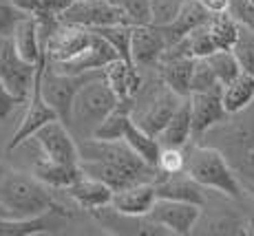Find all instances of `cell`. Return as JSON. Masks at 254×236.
I'll return each instance as SVG.
<instances>
[{
	"label": "cell",
	"instance_id": "cell-17",
	"mask_svg": "<svg viewBox=\"0 0 254 236\" xmlns=\"http://www.w3.org/2000/svg\"><path fill=\"white\" fill-rule=\"evenodd\" d=\"M64 192L75 201L77 208L86 210V212H93V210H100V208L111 205L115 190L111 188L109 183H104V181L95 179V177L82 175L75 183L64 190Z\"/></svg>",
	"mask_w": 254,
	"mask_h": 236
},
{
	"label": "cell",
	"instance_id": "cell-5",
	"mask_svg": "<svg viewBox=\"0 0 254 236\" xmlns=\"http://www.w3.org/2000/svg\"><path fill=\"white\" fill-rule=\"evenodd\" d=\"M144 95V93H141ZM186 97L177 95L173 88H168L159 77L157 88H150L144 97H141V106H133V121L137 126H141L146 132L157 137L159 132L166 128V124L170 121V117L175 115L182 102Z\"/></svg>",
	"mask_w": 254,
	"mask_h": 236
},
{
	"label": "cell",
	"instance_id": "cell-39",
	"mask_svg": "<svg viewBox=\"0 0 254 236\" xmlns=\"http://www.w3.org/2000/svg\"><path fill=\"white\" fill-rule=\"evenodd\" d=\"M18 104H24V102L18 95H13L11 88L0 80V119H7Z\"/></svg>",
	"mask_w": 254,
	"mask_h": 236
},
{
	"label": "cell",
	"instance_id": "cell-38",
	"mask_svg": "<svg viewBox=\"0 0 254 236\" xmlns=\"http://www.w3.org/2000/svg\"><path fill=\"white\" fill-rule=\"evenodd\" d=\"M228 13L239 24L254 29V0H230L228 2Z\"/></svg>",
	"mask_w": 254,
	"mask_h": 236
},
{
	"label": "cell",
	"instance_id": "cell-11",
	"mask_svg": "<svg viewBox=\"0 0 254 236\" xmlns=\"http://www.w3.org/2000/svg\"><path fill=\"white\" fill-rule=\"evenodd\" d=\"M117 58H120V53L113 49V44L106 42L104 38L97 36V33H93L89 47H86L84 51H80L77 56H73L64 62H51L49 58L47 60L51 62V66L56 68V71H62V73H89V71H100V68L111 64Z\"/></svg>",
	"mask_w": 254,
	"mask_h": 236
},
{
	"label": "cell",
	"instance_id": "cell-41",
	"mask_svg": "<svg viewBox=\"0 0 254 236\" xmlns=\"http://www.w3.org/2000/svg\"><path fill=\"white\" fill-rule=\"evenodd\" d=\"M73 2H75V0H47V7L56 13H62L66 7H71Z\"/></svg>",
	"mask_w": 254,
	"mask_h": 236
},
{
	"label": "cell",
	"instance_id": "cell-21",
	"mask_svg": "<svg viewBox=\"0 0 254 236\" xmlns=\"http://www.w3.org/2000/svg\"><path fill=\"white\" fill-rule=\"evenodd\" d=\"M197 64V58H166L157 66V75L168 88H173L177 95L188 97L190 95V82H192V71Z\"/></svg>",
	"mask_w": 254,
	"mask_h": 236
},
{
	"label": "cell",
	"instance_id": "cell-32",
	"mask_svg": "<svg viewBox=\"0 0 254 236\" xmlns=\"http://www.w3.org/2000/svg\"><path fill=\"white\" fill-rule=\"evenodd\" d=\"M208 91H223V84L219 82L214 68L210 66L206 58H197V64L192 71V82H190V93H208Z\"/></svg>",
	"mask_w": 254,
	"mask_h": 236
},
{
	"label": "cell",
	"instance_id": "cell-25",
	"mask_svg": "<svg viewBox=\"0 0 254 236\" xmlns=\"http://www.w3.org/2000/svg\"><path fill=\"white\" fill-rule=\"evenodd\" d=\"M162 146H175V148H184L190 139H192V111H190V97H186L182 106L175 111L166 128L157 135Z\"/></svg>",
	"mask_w": 254,
	"mask_h": 236
},
{
	"label": "cell",
	"instance_id": "cell-2",
	"mask_svg": "<svg viewBox=\"0 0 254 236\" xmlns=\"http://www.w3.org/2000/svg\"><path fill=\"white\" fill-rule=\"evenodd\" d=\"M186 175H190L197 183H201L208 190L230 196V199H241L243 188L237 172L228 164L226 155L212 146H194L186 155Z\"/></svg>",
	"mask_w": 254,
	"mask_h": 236
},
{
	"label": "cell",
	"instance_id": "cell-36",
	"mask_svg": "<svg viewBox=\"0 0 254 236\" xmlns=\"http://www.w3.org/2000/svg\"><path fill=\"white\" fill-rule=\"evenodd\" d=\"M208 234H250L248 223L234 214L217 216L208 223Z\"/></svg>",
	"mask_w": 254,
	"mask_h": 236
},
{
	"label": "cell",
	"instance_id": "cell-29",
	"mask_svg": "<svg viewBox=\"0 0 254 236\" xmlns=\"http://www.w3.org/2000/svg\"><path fill=\"white\" fill-rule=\"evenodd\" d=\"M133 27L135 24H106V27H93L89 31L102 36L106 42L113 44V49L120 53V58L133 62L130 58V42H133Z\"/></svg>",
	"mask_w": 254,
	"mask_h": 236
},
{
	"label": "cell",
	"instance_id": "cell-6",
	"mask_svg": "<svg viewBox=\"0 0 254 236\" xmlns=\"http://www.w3.org/2000/svg\"><path fill=\"white\" fill-rule=\"evenodd\" d=\"M42 64H45V56H42V60L38 62L36 77H33V86H31V93H29V100H27V111H24L18 128L13 130L11 139L7 141V148H4L7 155H11L16 148H20L24 141L31 139V137L36 135L45 124L58 119L56 111L49 106V102L45 100V95H42Z\"/></svg>",
	"mask_w": 254,
	"mask_h": 236
},
{
	"label": "cell",
	"instance_id": "cell-18",
	"mask_svg": "<svg viewBox=\"0 0 254 236\" xmlns=\"http://www.w3.org/2000/svg\"><path fill=\"white\" fill-rule=\"evenodd\" d=\"M157 188V199H173V201H188V203L206 205V192L203 185L197 183L192 177H177V175H166L159 181H155Z\"/></svg>",
	"mask_w": 254,
	"mask_h": 236
},
{
	"label": "cell",
	"instance_id": "cell-19",
	"mask_svg": "<svg viewBox=\"0 0 254 236\" xmlns=\"http://www.w3.org/2000/svg\"><path fill=\"white\" fill-rule=\"evenodd\" d=\"M210 16H212V13L208 11V7L201 2V0H186L182 11H179V16L170 24L159 27V29L164 31L166 40H168V47H170V44H175L177 40H182L184 36H188L192 29L206 24L210 20Z\"/></svg>",
	"mask_w": 254,
	"mask_h": 236
},
{
	"label": "cell",
	"instance_id": "cell-4",
	"mask_svg": "<svg viewBox=\"0 0 254 236\" xmlns=\"http://www.w3.org/2000/svg\"><path fill=\"white\" fill-rule=\"evenodd\" d=\"M104 75V68L100 71H89V73H62L51 66L47 60L45 51V64H42V95L49 102V106L56 111L58 119L64 121L71 128V117H73V102H75L80 88L86 82L95 80V77Z\"/></svg>",
	"mask_w": 254,
	"mask_h": 236
},
{
	"label": "cell",
	"instance_id": "cell-42",
	"mask_svg": "<svg viewBox=\"0 0 254 236\" xmlns=\"http://www.w3.org/2000/svg\"><path fill=\"white\" fill-rule=\"evenodd\" d=\"M9 216H11V214H9V210L0 203V219H9ZM11 219H13V216H11Z\"/></svg>",
	"mask_w": 254,
	"mask_h": 236
},
{
	"label": "cell",
	"instance_id": "cell-34",
	"mask_svg": "<svg viewBox=\"0 0 254 236\" xmlns=\"http://www.w3.org/2000/svg\"><path fill=\"white\" fill-rule=\"evenodd\" d=\"M186 0H150V24L166 27L179 16Z\"/></svg>",
	"mask_w": 254,
	"mask_h": 236
},
{
	"label": "cell",
	"instance_id": "cell-16",
	"mask_svg": "<svg viewBox=\"0 0 254 236\" xmlns=\"http://www.w3.org/2000/svg\"><path fill=\"white\" fill-rule=\"evenodd\" d=\"M64 216H71L69 212L51 210L40 216L31 219H0V236H33V234H53L58 228H62Z\"/></svg>",
	"mask_w": 254,
	"mask_h": 236
},
{
	"label": "cell",
	"instance_id": "cell-28",
	"mask_svg": "<svg viewBox=\"0 0 254 236\" xmlns=\"http://www.w3.org/2000/svg\"><path fill=\"white\" fill-rule=\"evenodd\" d=\"M208 31L212 36L217 49H232L239 36V22L230 13H212L208 20Z\"/></svg>",
	"mask_w": 254,
	"mask_h": 236
},
{
	"label": "cell",
	"instance_id": "cell-33",
	"mask_svg": "<svg viewBox=\"0 0 254 236\" xmlns=\"http://www.w3.org/2000/svg\"><path fill=\"white\" fill-rule=\"evenodd\" d=\"M184 40H186V47H188L192 58H208V56H212L214 51H219L212 36H210V31H208V22L192 29L188 36H184Z\"/></svg>",
	"mask_w": 254,
	"mask_h": 236
},
{
	"label": "cell",
	"instance_id": "cell-8",
	"mask_svg": "<svg viewBox=\"0 0 254 236\" xmlns=\"http://www.w3.org/2000/svg\"><path fill=\"white\" fill-rule=\"evenodd\" d=\"M38 64H31L18 53L16 42L11 33L0 36V80L11 88L13 95H18L22 102L29 100V93L33 86Z\"/></svg>",
	"mask_w": 254,
	"mask_h": 236
},
{
	"label": "cell",
	"instance_id": "cell-12",
	"mask_svg": "<svg viewBox=\"0 0 254 236\" xmlns=\"http://www.w3.org/2000/svg\"><path fill=\"white\" fill-rule=\"evenodd\" d=\"M190 111H192V137H201L212 130L217 124L230 117V113L223 106L221 91L208 93H190Z\"/></svg>",
	"mask_w": 254,
	"mask_h": 236
},
{
	"label": "cell",
	"instance_id": "cell-35",
	"mask_svg": "<svg viewBox=\"0 0 254 236\" xmlns=\"http://www.w3.org/2000/svg\"><path fill=\"white\" fill-rule=\"evenodd\" d=\"M157 168L164 175H182L186 172V152L182 148H175V146H162Z\"/></svg>",
	"mask_w": 254,
	"mask_h": 236
},
{
	"label": "cell",
	"instance_id": "cell-9",
	"mask_svg": "<svg viewBox=\"0 0 254 236\" xmlns=\"http://www.w3.org/2000/svg\"><path fill=\"white\" fill-rule=\"evenodd\" d=\"M31 139L40 146L42 155L51 161H62V164H80L82 161L80 144L75 141L77 137L60 119H53L45 124Z\"/></svg>",
	"mask_w": 254,
	"mask_h": 236
},
{
	"label": "cell",
	"instance_id": "cell-23",
	"mask_svg": "<svg viewBox=\"0 0 254 236\" xmlns=\"http://www.w3.org/2000/svg\"><path fill=\"white\" fill-rule=\"evenodd\" d=\"M13 42H16L18 53L31 64H38L45 56V47H42V38H40V27H38V18L36 16H24L20 22L13 29Z\"/></svg>",
	"mask_w": 254,
	"mask_h": 236
},
{
	"label": "cell",
	"instance_id": "cell-7",
	"mask_svg": "<svg viewBox=\"0 0 254 236\" xmlns=\"http://www.w3.org/2000/svg\"><path fill=\"white\" fill-rule=\"evenodd\" d=\"M60 20L84 29L106 27V24H133L126 9L113 0H75L60 13Z\"/></svg>",
	"mask_w": 254,
	"mask_h": 236
},
{
	"label": "cell",
	"instance_id": "cell-10",
	"mask_svg": "<svg viewBox=\"0 0 254 236\" xmlns=\"http://www.w3.org/2000/svg\"><path fill=\"white\" fill-rule=\"evenodd\" d=\"M201 205L188 203V201H173V199H157V203L153 205L148 219L155 223L164 225L170 234L177 236H188L194 232L199 219H201Z\"/></svg>",
	"mask_w": 254,
	"mask_h": 236
},
{
	"label": "cell",
	"instance_id": "cell-3",
	"mask_svg": "<svg viewBox=\"0 0 254 236\" xmlns=\"http://www.w3.org/2000/svg\"><path fill=\"white\" fill-rule=\"evenodd\" d=\"M122 97L111 88V84L102 77L86 82L80 88L75 102H73V117L71 130L77 139H89L93 137L97 126L104 121V117L117 106Z\"/></svg>",
	"mask_w": 254,
	"mask_h": 236
},
{
	"label": "cell",
	"instance_id": "cell-37",
	"mask_svg": "<svg viewBox=\"0 0 254 236\" xmlns=\"http://www.w3.org/2000/svg\"><path fill=\"white\" fill-rule=\"evenodd\" d=\"M27 13L22 9H18L11 0H0V36L4 33H13L16 24L22 20Z\"/></svg>",
	"mask_w": 254,
	"mask_h": 236
},
{
	"label": "cell",
	"instance_id": "cell-20",
	"mask_svg": "<svg viewBox=\"0 0 254 236\" xmlns=\"http://www.w3.org/2000/svg\"><path fill=\"white\" fill-rule=\"evenodd\" d=\"M104 80L120 97H135L144 88V80L137 71V64L124 60V58H117L104 66Z\"/></svg>",
	"mask_w": 254,
	"mask_h": 236
},
{
	"label": "cell",
	"instance_id": "cell-30",
	"mask_svg": "<svg viewBox=\"0 0 254 236\" xmlns=\"http://www.w3.org/2000/svg\"><path fill=\"white\" fill-rule=\"evenodd\" d=\"M206 60L210 62V66L214 68V73H217L219 82H221L223 86H226L228 82H232L239 73H243V68L239 64L237 56L232 53V49H219L212 56H208Z\"/></svg>",
	"mask_w": 254,
	"mask_h": 236
},
{
	"label": "cell",
	"instance_id": "cell-24",
	"mask_svg": "<svg viewBox=\"0 0 254 236\" xmlns=\"http://www.w3.org/2000/svg\"><path fill=\"white\" fill-rule=\"evenodd\" d=\"M133 106H135L133 97H122V100L117 102V106L104 117V121L95 128L93 139H104V141L124 139L126 128H128V124L133 121Z\"/></svg>",
	"mask_w": 254,
	"mask_h": 236
},
{
	"label": "cell",
	"instance_id": "cell-27",
	"mask_svg": "<svg viewBox=\"0 0 254 236\" xmlns=\"http://www.w3.org/2000/svg\"><path fill=\"white\" fill-rule=\"evenodd\" d=\"M124 141L137 152L144 161H148L150 166H157L159 155H162V144H159V139L155 135H150V132H146L141 126L135 124V121H130L128 128H126Z\"/></svg>",
	"mask_w": 254,
	"mask_h": 236
},
{
	"label": "cell",
	"instance_id": "cell-14",
	"mask_svg": "<svg viewBox=\"0 0 254 236\" xmlns=\"http://www.w3.org/2000/svg\"><path fill=\"white\" fill-rule=\"evenodd\" d=\"M166 49H168V40L159 27L155 24H135L133 27L130 58L137 66H157Z\"/></svg>",
	"mask_w": 254,
	"mask_h": 236
},
{
	"label": "cell",
	"instance_id": "cell-13",
	"mask_svg": "<svg viewBox=\"0 0 254 236\" xmlns=\"http://www.w3.org/2000/svg\"><path fill=\"white\" fill-rule=\"evenodd\" d=\"M93 33L84 27H75V24H64L62 22L51 36L42 42L47 51V58L51 62H64L69 58L77 56L80 51H84L89 47Z\"/></svg>",
	"mask_w": 254,
	"mask_h": 236
},
{
	"label": "cell",
	"instance_id": "cell-31",
	"mask_svg": "<svg viewBox=\"0 0 254 236\" xmlns=\"http://www.w3.org/2000/svg\"><path fill=\"white\" fill-rule=\"evenodd\" d=\"M232 53L237 56L243 71L254 75V29L239 24V36L232 47Z\"/></svg>",
	"mask_w": 254,
	"mask_h": 236
},
{
	"label": "cell",
	"instance_id": "cell-1",
	"mask_svg": "<svg viewBox=\"0 0 254 236\" xmlns=\"http://www.w3.org/2000/svg\"><path fill=\"white\" fill-rule=\"evenodd\" d=\"M51 190L53 188L42 183L33 172L29 175V172L0 166V203L9 210L13 219H31L51 210L66 212L64 205L56 201Z\"/></svg>",
	"mask_w": 254,
	"mask_h": 236
},
{
	"label": "cell",
	"instance_id": "cell-40",
	"mask_svg": "<svg viewBox=\"0 0 254 236\" xmlns=\"http://www.w3.org/2000/svg\"><path fill=\"white\" fill-rule=\"evenodd\" d=\"M201 2L208 7L210 13H226L228 11V2H230V0H201Z\"/></svg>",
	"mask_w": 254,
	"mask_h": 236
},
{
	"label": "cell",
	"instance_id": "cell-26",
	"mask_svg": "<svg viewBox=\"0 0 254 236\" xmlns=\"http://www.w3.org/2000/svg\"><path fill=\"white\" fill-rule=\"evenodd\" d=\"M223 97V106L230 115H239L243 113L246 108L252 106L254 102V75L250 73H239L232 82H228L221 91Z\"/></svg>",
	"mask_w": 254,
	"mask_h": 236
},
{
	"label": "cell",
	"instance_id": "cell-15",
	"mask_svg": "<svg viewBox=\"0 0 254 236\" xmlns=\"http://www.w3.org/2000/svg\"><path fill=\"white\" fill-rule=\"evenodd\" d=\"M155 203H157L155 181H139V183H133L128 188L115 190L113 201H111V205L117 212H122L124 216H135V219L146 216Z\"/></svg>",
	"mask_w": 254,
	"mask_h": 236
},
{
	"label": "cell",
	"instance_id": "cell-22",
	"mask_svg": "<svg viewBox=\"0 0 254 236\" xmlns=\"http://www.w3.org/2000/svg\"><path fill=\"white\" fill-rule=\"evenodd\" d=\"M31 172L53 190H66L82 177L80 164H62V161L40 159L31 166Z\"/></svg>",
	"mask_w": 254,
	"mask_h": 236
}]
</instances>
